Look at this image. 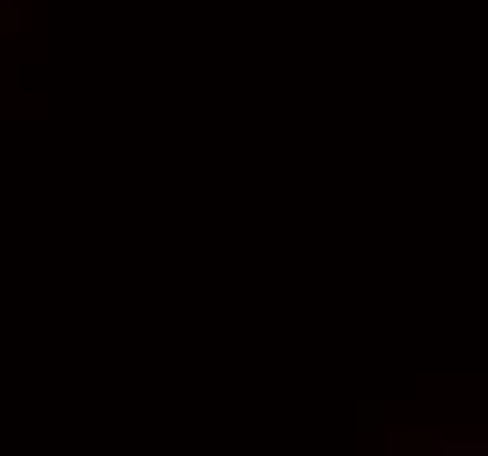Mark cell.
<instances>
[{"instance_id": "obj_1", "label": "cell", "mask_w": 488, "mask_h": 456, "mask_svg": "<svg viewBox=\"0 0 488 456\" xmlns=\"http://www.w3.org/2000/svg\"><path fill=\"white\" fill-rule=\"evenodd\" d=\"M0 4H4V0H0Z\"/></svg>"}]
</instances>
